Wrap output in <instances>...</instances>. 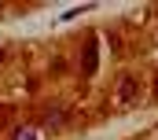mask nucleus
<instances>
[{"instance_id":"nucleus-1","label":"nucleus","mask_w":158,"mask_h":140,"mask_svg":"<svg viewBox=\"0 0 158 140\" xmlns=\"http://www.w3.org/2000/svg\"><path fill=\"white\" fill-rule=\"evenodd\" d=\"M136 96H140V77H132V74L121 77L118 81V103H132Z\"/></svg>"},{"instance_id":"nucleus-2","label":"nucleus","mask_w":158,"mask_h":140,"mask_svg":"<svg viewBox=\"0 0 158 140\" xmlns=\"http://www.w3.org/2000/svg\"><path fill=\"white\" fill-rule=\"evenodd\" d=\"M81 70L96 74V41H85V48H81Z\"/></svg>"},{"instance_id":"nucleus-3","label":"nucleus","mask_w":158,"mask_h":140,"mask_svg":"<svg viewBox=\"0 0 158 140\" xmlns=\"http://www.w3.org/2000/svg\"><path fill=\"white\" fill-rule=\"evenodd\" d=\"M66 125V107H52L44 114V129H63Z\"/></svg>"},{"instance_id":"nucleus-4","label":"nucleus","mask_w":158,"mask_h":140,"mask_svg":"<svg viewBox=\"0 0 158 140\" xmlns=\"http://www.w3.org/2000/svg\"><path fill=\"white\" fill-rule=\"evenodd\" d=\"M15 140H37V129L22 125V129H15Z\"/></svg>"},{"instance_id":"nucleus-5","label":"nucleus","mask_w":158,"mask_h":140,"mask_svg":"<svg viewBox=\"0 0 158 140\" xmlns=\"http://www.w3.org/2000/svg\"><path fill=\"white\" fill-rule=\"evenodd\" d=\"M0 63H4V48H0Z\"/></svg>"},{"instance_id":"nucleus-6","label":"nucleus","mask_w":158,"mask_h":140,"mask_svg":"<svg viewBox=\"0 0 158 140\" xmlns=\"http://www.w3.org/2000/svg\"><path fill=\"white\" fill-rule=\"evenodd\" d=\"M0 125H4V118H0Z\"/></svg>"}]
</instances>
